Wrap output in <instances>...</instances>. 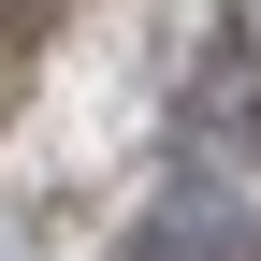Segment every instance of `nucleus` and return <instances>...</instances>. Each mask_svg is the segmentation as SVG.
Segmentation results:
<instances>
[{
	"label": "nucleus",
	"instance_id": "1",
	"mask_svg": "<svg viewBox=\"0 0 261 261\" xmlns=\"http://www.w3.org/2000/svg\"><path fill=\"white\" fill-rule=\"evenodd\" d=\"M130 261H247V218H232V203H203V218H189V232H174V218H160V232L130 247Z\"/></svg>",
	"mask_w": 261,
	"mask_h": 261
}]
</instances>
